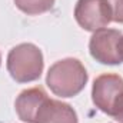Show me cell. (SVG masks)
Here are the masks:
<instances>
[{
	"instance_id": "cell-1",
	"label": "cell",
	"mask_w": 123,
	"mask_h": 123,
	"mask_svg": "<svg viewBox=\"0 0 123 123\" xmlns=\"http://www.w3.org/2000/svg\"><path fill=\"white\" fill-rule=\"evenodd\" d=\"M89 74L79 59L66 57L53 63L46 74V85L59 97H74L87 85Z\"/></svg>"
},
{
	"instance_id": "cell-2",
	"label": "cell",
	"mask_w": 123,
	"mask_h": 123,
	"mask_svg": "<svg viewBox=\"0 0 123 123\" xmlns=\"http://www.w3.org/2000/svg\"><path fill=\"white\" fill-rule=\"evenodd\" d=\"M6 67L17 83L34 82L40 79L44 69L43 53L33 43H20L9 52Z\"/></svg>"
},
{
	"instance_id": "cell-3",
	"label": "cell",
	"mask_w": 123,
	"mask_h": 123,
	"mask_svg": "<svg viewBox=\"0 0 123 123\" xmlns=\"http://www.w3.org/2000/svg\"><path fill=\"white\" fill-rule=\"evenodd\" d=\"M93 105L110 117H116L123 109V77L116 73L97 76L92 86Z\"/></svg>"
},
{
	"instance_id": "cell-4",
	"label": "cell",
	"mask_w": 123,
	"mask_h": 123,
	"mask_svg": "<svg viewBox=\"0 0 123 123\" xmlns=\"http://www.w3.org/2000/svg\"><path fill=\"white\" fill-rule=\"evenodd\" d=\"M122 36V31L116 29H107V27L93 31L89 40L90 56L102 64L116 66L123 63L122 52H120Z\"/></svg>"
},
{
	"instance_id": "cell-5",
	"label": "cell",
	"mask_w": 123,
	"mask_h": 123,
	"mask_svg": "<svg viewBox=\"0 0 123 123\" xmlns=\"http://www.w3.org/2000/svg\"><path fill=\"white\" fill-rule=\"evenodd\" d=\"M73 14L83 30L92 33L107 27L112 22L110 9L106 0H77Z\"/></svg>"
},
{
	"instance_id": "cell-6",
	"label": "cell",
	"mask_w": 123,
	"mask_h": 123,
	"mask_svg": "<svg viewBox=\"0 0 123 123\" xmlns=\"http://www.w3.org/2000/svg\"><path fill=\"white\" fill-rule=\"evenodd\" d=\"M33 123H79V117L69 103L46 97L40 105Z\"/></svg>"
},
{
	"instance_id": "cell-7",
	"label": "cell",
	"mask_w": 123,
	"mask_h": 123,
	"mask_svg": "<svg viewBox=\"0 0 123 123\" xmlns=\"http://www.w3.org/2000/svg\"><path fill=\"white\" fill-rule=\"evenodd\" d=\"M46 97L49 96L43 87H30L20 92L14 102V109L19 119L25 123H33L40 105Z\"/></svg>"
},
{
	"instance_id": "cell-8",
	"label": "cell",
	"mask_w": 123,
	"mask_h": 123,
	"mask_svg": "<svg viewBox=\"0 0 123 123\" xmlns=\"http://www.w3.org/2000/svg\"><path fill=\"white\" fill-rule=\"evenodd\" d=\"M16 7L27 16H37L52 10L55 0H13Z\"/></svg>"
},
{
	"instance_id": "cell-9",
	"label": "cell",
	"mask_w": 123,
	"mask_h": 123,
	"mask_svg": "<svg viewBox=\"0 0 123 123\" xmlns=\"http://www.w3.org/2000/svg\"><path fill=\"white\" fill-rule=\"evenodd\" d=\"M110 9L112 22L123 23V0H106Z\"/></svg>"
},
{
	"instance_id": "cell-10",
	"label": "cell",
	"mask_w": 123,
	"mask_h": 123,
	"mask_svg": "<svg viewBox=\"0 0 123 123\" xmlns=\"http://www.w3.org/2000/svg\"><path fill=\"white\" fill-rule=\"evenodd\" d=\"M115 120H117L119 123H123V109H122V112H120V113L115 117Z\"/></svg>"
},
{
	"instance_id": "cell-11",
	"label": "cell",
	"mask_w": 123,
	"mask_h": 123,
	"mask_svg": "<svg viewBox=\"0 0 123 123\" xmlns=\"http://www.w3.org/2000/svg\"><path fill=\"white\" fill-rule=\"evenodd\" d=\"M120 52H122V60H123V36H122V42H120Z\"/></svg>"
},
{
	"instance_id": "cell-12",
	"label": "cell",
	"mask_w": 123,
	"mask_h": 123,
	"mask_svg": "<svg viewBox=\"0 0 123 123\" xmlns=\"http://www.w3.org/2000/svg\"><path fill=\"white\" fill-rule=\"evenodd\" d=\"M0 66H1V55H0Z\"/></svg>"
}]
</instances>
